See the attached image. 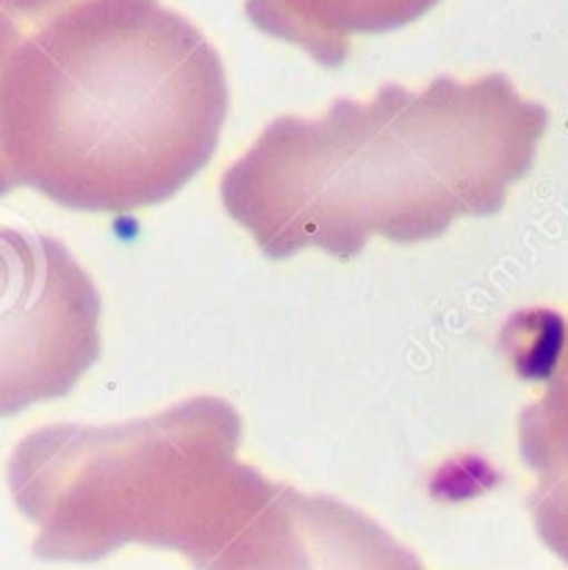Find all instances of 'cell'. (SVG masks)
<instances>
[{
    "instance_id": "6da1fadb",
    "label": "cell",
    "mask_w": 568,
    "mask_h": 570,
    "mask_svg": "<svg viewBox=\"0 0 568 570\" xmlns=\"http://www.w3.org/2000/svg\"><path fill=\"white\" fill-rule=\"evenodd\" d=\"M547 128V108L505 76L389 83L320 119H275L225 173L223 205L270 258L316 247L350 261L372 236L417 244L502 210Z\"/></svg>"
},
{
    "instance_id": "7a4b0ae2",
    "label": "cell",
    "mask_w": 568,
    "mask_h": 570,
    "mask_svg": "<svg viewBox=\"0 0 568 570\" xmlns=\"http://www.w3.org/2000/svg\"><path fill=\"white\" fill-rule=\"evenodd\" d=\"M227 114L214 45L156 0H84L22 37L0 92L17 184L61 208L128 214L212 161Z\"/></svg>"
},
{
    "instance_id": "3957f363",
    "label": "cell",
    "mask_w": 568,
    "mask_h": 570,
    "mask_svg": "<svg viewBox=\"0 0 568 570\" xmlns=\"http://www.w3.org/2000/svg\"><path fill=\"white\" fill-rule=\"evenodd\" d=\"M242 419L195 396L153 419L53 424L17 443L9 488L45 562H98L123 546L178 551L206 570L277 482L238 460Z\"/></svg>"
},
{
    "instance_id": "277c9868",
    "label": "cell",
    "mask_w": 568,
    "mask_h": 570,
    "mask_svg": "<svg viewBox=\"0 0 568 570\" xmlns=\"http://www.w3.org/2000/svg\"><path fill=\"white\" fill-rule=\"evenodd\" d=\"M100 355V294L56 238L0 222V419L67 396Z\"/></svg>"
},
{
    "instance_id": "5b68a950",
    "label": "cell",
    "mask_w": 568,
    "mask_h": 570,
    "mask_svg": "<svg viewBox=\"0 0 568 570\" xmlns=\"http://www.w3.org/2000/svg\"><path fill=\"white\" fill-rule=\"evenodd\" d=\"M206 570H422L383 527L325 495L277 482L258 515Z\"/></svg>"
},
{
    "instance_id": "8992f818",
    "label": "cell",
    "mask_w": 568,
    "mask_h": 570,
    "mask_svg": "<svg viewBox=\"0 0 568 570\" xmlns=\"http://www.w3.org/2000/svg\"><path fill=\"white\" fill-rule=\"evenodd\" d=\"M439 0H247V17L258 31L320 61L344 65L352 39L389 33L428 14Z\"/></svg>"
},
{
    "instance_id": "52a82bcc",
    "label": "cell",
    "mask_w": 568,
    "mask_h": 570,
    "mask_svg": "<svg viewBox=\"0 0 568 570\" xmlns=\"http://www.w3.org/2000/svg\"><path fill=\"white\" fill-rule=\"evenodd\" d=\"M519 449L536 474L530 512L538 534L568 566V330L547 387L521 413Z\"/></svg>"
},
{
    "instance_id": "ba28073f",
    "label": "cell",
    "mask_w": 568,
    "mask_h": 570,
    "mask_svg": "<svg viewBox=\"0 0 568 570\" xmlns=\"http://www.w3.org/2000/svg\"><path fill=\"white\" fill-rule=\"evenodd\" d=\"M20 42H22L20 28H17V22L0 9V92H3V78H6V70H9L11 56H14L17 45ZM14 186L20 184H17L14 173H11L9 158H6V150H3V134H0V197H6Z\"/></svg>"
},
{
    "instance_id": "9c48e42d",
    "label": "cell",
    "mask_w": 568,
    "mask_h": 570,
    "mask_svg": "<svg viewBox=\"0 0 568 570\" xmlns=\"http://www.w3.org/2000/svg\"><path fill=\"white\" fill-rule=\"evenodd\" d=\"M84 3V0H0V9L14 20V17H26V20H50L59 11L70 9V6Z\"/></svg>"
}]
</instances>
